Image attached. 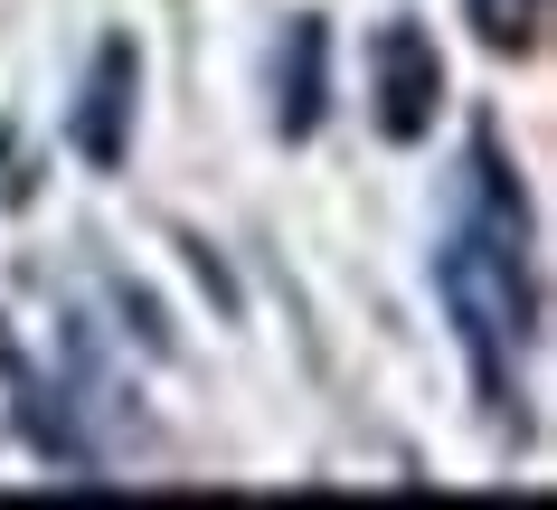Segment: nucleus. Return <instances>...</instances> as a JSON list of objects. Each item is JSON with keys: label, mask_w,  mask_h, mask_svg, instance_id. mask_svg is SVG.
Returning a JSON list of instances; mask_svg holds the SVG:
<instances>
[{"label": "nucleus", "mask_w": 557, "mask_h": 510, "mask_svg": "<svg viewBox=\"0 0 557 510\" xmlns=\"http://www.w3.org/2000/svg\"><path fill=\"white\" fill-rule=\"evenodd\" d=\"M435 302L454 340H463L472 397L510 416L529 378V350H539V256H529V199L500 161V133L482 123L463 142V171H454V217H444L435 246Z\"/></svg>", "instance_id": "nucleus-1"}, {"label": "nucleus", "mask_w": 557, "mask_h": 510, "mask_svg": "<svg viewBox=\"0 0 557 510\" xmlns=\"http://www.w3.org/2000/svg\"><path fill=\"white\" fill-rule=\"evenodd\" d=\"M444 114V48L416 29L407 10L369 29V123H379V142H425Z\"/></svg>", "instance_id": "nucleus-2"}, {"label": "nucleus", "mask_w": 557, "mask_h": 510, "mask_svg": "<svg viewBox=\"0 0 557 510\" xmlns=\"http://www.w3.org/2000/svg\"><path fill=\"white\" fill-rule=\"evenodd\" d=\"M133 114H143V48L133 38H104L86 66V95H76V114H66V142L86 171H123L133 161Z\"/></svg>", "instance_id": "nucleus-3"}, {"label": "nucleus", "mask_w": 557, "mask_h": 510, "mask_svg": "<svg viewBox=\"0 0 557 510\" xmlns=\"http://www.w3.org/2000/svg\"><path fill=\"white\" fill-rule=\"evenodd\" d=\"M322 114H331V29H322V10H294L284 38H274V133L312 142Z\"/></svg>", "instance_id": "nucleus-4"}, {"label": "nucleus", "mask_w": 557, "mask_h": 510, "mask_svg": "<svg viewBox=\"0 0 557 510\" xmlns=\"http://www.w3.org/2000/svg\"><path fill=\"white\" fill-rule=\"evenodd\" d=\"M463 20L492 58H529L548 38V0H463Z\"/></svg>", "instance_id": "nucleus-5"}]
</instances>
